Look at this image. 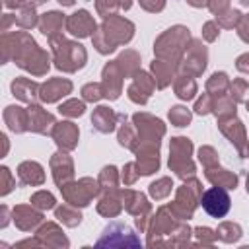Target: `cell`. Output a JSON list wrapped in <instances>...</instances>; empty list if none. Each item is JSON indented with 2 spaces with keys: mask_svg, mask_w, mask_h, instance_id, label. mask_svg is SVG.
I'll return each instance as SVG.
<instances>
[{
  "mask_svg": "<svg viewBox=\"0 0 249 249\" xmlns=\"http://www.w3.org/2000/svg\"><path fill=\"white\" fill-rule=\"evenodd\" d=\"M99 212L101 214H107V216H115L119 210H121V204L117 202V200H113V198H109V196H103V200L99 202Z\"/></svg>",
  "mask_w": 249,
  "mask_h": 249,
  "instance_id": "8d00e7d4",
  "label": "cell"
},
{
  "mask_svg": "<svg viewBox=\"0 0 249 249\" xmlns=\"http://www.w3.org/2000/svg\"><path fill=\"white\" fill-rule=\"evenodd\" d=\"M62 21H64L62 14H58V12H49V14H43V18H41V21H39V27H41V31H43L45 35H49V37L53 39V37H56L54 33L62 27Z\"/></svg>",
  "mask_w": 249,
  "mask_h": 249,
  "instance_id": "603a6c76",
  "label": "cell"
},
{
  "mask_svg": "<svg viewBox=\"0 0 249 249\" xmlns=\"http://www.w3.org/2000/svg\"><path fill=\"white\" fill-rule=\"evenodd\" d=\"M239 37L249 43V16H247V18H241V23H239Z\"/></svg>",
  "mask_w": 249,
  "mask_h": 249,
  "instance_id": "c3c4849f",
  "label": "cell"
},
{
  "mask_svg": "<svg viewBox=\"0 0 249 249\" xmlns=\"http://www.w3.org/2000/svg\"><path fill=\"white\" fill-rule=\"evenodd\" d=\"M218 21H220L224 27H233L235 23L241 21V14H239L237 10H230V12H226L224 16H218Z\"/></svg>",
  "mask_w": 249,
  "mask_h": 249,
  "instance_id": "60d3db41",
  "label": "cell"
},
{
  "mask_svg": "<svg viewBox=\"0 0 249 249\" xmlns=\"http://www.w3.org/2000/svg\"><path fill=\"white\" fill-rule=\"evenodd\" d=\"M82 93H84V99H88V101H97V99L103 95V86H101V84H88V86H84Z\"/></svg>",
  "mask_w": 249,
  "mask_h": 249,
  "instance_id": "74e56055",
  "label": "cell"
},
{
  "mask_svg": "<svg viewBox=\"0 0 249 249\" xmlns=\"http://www.w3.org/2000/svg\"><path fill=\"white\" fill-rule=\"evenodd\" d=\"M27 121H29V128L35 132H47L51 124H54V119L51 113H47L45 109L31 105L27 109Z\"/></svg>",
  "mask_w": 249,
  "mask_h": 249,
  "instance_id": "2e32d148",
  "label": "cell"
},
{
  "mask_svg": "<svg viewBox=\"0 0 249 249\" xmlns=\"http://www.w3.org/2000/svg\"><path fill=\"white\" fill-rule=\"evenodd\" d=\"M241 4H249V0H241Z\"/></svg>",
  "mask_w": 249,
  "mask_h": 249,
  "instance_id": "db71d44e",
  "label": "cell"
},
{
  "mask_svg": "<svg viewBox=\"0 0 249 249\" xmlns=\"http://www.w3.org/2000/svg\"><path fill=\"white\" fill-rule=\"evenodd\" d=\"M220 126H222V132H224L239 150H243V146H245V128H243V124H241L239 121H231L230 126H228L226 123H222Z\"/></svg>",
  "mask_w": 249,
  "mask_h": 249,
  "instance_id": "d4e9b609",
  "label": "cell"
},
{
  "mask_svg": "<svg viewBox=\"0 0 249 249\" xmlns=\"http://www.w3.org/2000/svg\"><path fill=\"white\" fill-rule=\"evenodd\" d=\"M206 179L210 183H214L216 187H224V189H233L235 183H237V177L226 169H212L208 167L206 169Z\"/></svg>",
  "mask_w": 249,
  "mask_h": 249,
  "instance_id": "7402d4cb",
  "label": "cell"
},
{
  "mask_svg": "<svg viewBox=\"0 0 249 249\" xmlns=\"http://www.w3.org/2000/svg\"><path fill=\"white\" fill-rule=\"evenodd\" d=\"M152 89H154V82L150 80V76L146 72H134V82L128 88V97L136 103H146Z\"/></svg>",
  "mask_w": 249,
  "mask_h": 249,
  "instance_id": "30bf717a",
  "label": "cell"
},
{
  "mask_svg": "<svg viewBox=\"0 0 249 249\" xmlns=\"http://www.w3.org/2000/svg\"><path fill=\"white\" fill-rule=\"evenodd\" d=\"M41 218L43 216L39 212H35L33 208H29V206H18L14 210V220L21 230H31L35 224L41 222Z\"/></svg>",
  "mask_w": 249,
  "mask_h": 249,
  "instance_id": "ffe728a7",
  "label": "cell"
},
{
  "mask_svg": "<svg viewBox=\"0 0 249 249\" xmlns=\"http://www.w3.org/2000/svg\"><path fill=\"white\" fill-rule=\"evenodd\" d=\"M18 175H19V179H21L23 183H27V185H41L43 179H45L43 167H41L39 163H35V161H25V163H21L19 169H18Z\"/></svg>",
  "mask_w": 249,
  "mask_h": 249,
  "instance_id": "ac0fdd59",
  "label": "cell"
},
{
  "mask_svg": "<svg viewBox=\"0 0 249 249\" xmlns=\"http://www.w3.org/2000/svg\"><path fill=\"white\" fill-rule=\"evenodd\" d=\"M204 39L206 41H214L216 37H218V27H216V23L214 21H208L206 25H204Z\"/></svg>",
  "mask_w": 249,
  "mask_h": 249,
  "instance_id": "bcb514c9",
  "label": "cell"
},
{
  "mask_svg": "<svg viewBox=\"0 0 249 249\" xmlns=\"http://www.w3.org/2000/svg\"><path fill=\"white\" fill-rule=\"evenodd\" d=\"M51 43H53L56 66L60 70L74 72V70H78V68L84 66V62H86V51L82 49V45L70 43V41H64V39H58V37H53Z\"/></svg>",
  "mask_w": 249,
  "mask_h": 249,
  "instance_id": "3957f363",
  "label": "cell"
},
{
  "mask_svg": "<svg viewBox=\"0 0 249 249\" xmlns=\"http://www.w3.org/2000/svg\"><path fill=\"white\" fill-rule=\"evenodd\" d=\"M226 86H228V76H226L224 72H220V74H214V76L208 80V84H206L208 91H214V89L222 91Z\"/></svg>",
  "mask_w": 249,
  "mask_h": 249,
  "instance_id": "ab89813d",
  "label": "cell"
},
{
  "mask_svg": "<svg viewBox=\"0 0 249 249\" xmlns=\"http://www.w3.org/2000/svg\"><path fill=\"white\" fill-rule=\"evenodd\" d=\"M212 107H214V103L210 101V97H208V95H204L202 99H198V101H196V107H195V109H196V113L204 115V113H208Z\"/></svg>",
  "mask_w": 249,
  "mask_h": 249,
  "instance_id": "ee69618b",
  "label": "cell"
},
{
  "mask_svg": "<svg viewBox=\"0 0 249 249\" xmlns=\"http://www.w3.org/2000/svg\"><path fill=\"white\" fill-rule=\"evenodd\" d=\"M132 23L123 18H109L93 37V45L99 53H111L119 43H126L132 37Z\"/></svg>",
  "mask_w": 249,
  "mask_h": 249,
  "instance_id": "7a4b0ae2",
  "label": "cell"
},
{
  "mask_svg": "<svg viewBox=\"0 0 249 249\" xmlns=\"http://www.w3.org/2000/svg\"><path fill=\"white\" fill-rule=\"evenodd\" d=\"M195 231H196L198 239H200V241H206V243H210V241H212V237H214V235H208V233H210V230H208V228H196Z\"/></svg>",
  "mask_w": 249,
  "mask_h": 249,
  "instance_id": "816d5d0a",
  "label": "cell"
},
{
  "mask_svg": "<svg viewBox=\"0 0 249 249\" xmlns=\"http://www.w3.org/2000/svg\"><path fill=\"white\" fill-rule=\"evenodd\" d=\"M2 181H4V189H2V193L6 195V193L12 189V177H10L8 167H2Z\"/></svg>",
  "mask_w": 249,
  "mask_h": 249,
  "instance_id": "f907efd6",
  "label": "cell"
},
{
  "mask_svg": "<svg viewBox=\"0 0 249 249\" xmlns=\"http://www.w3.org/2000/svg\"><path fill=\"white\" fill-rule=\"evenodd\" d=\"M228 2H230V0H210L208 6H210V10H212L214 14H220V12L228 6Z\"/></svg>",
  "mask_w": 249,
  "mask_h": 249,
  "instance_id": "681fc988",
  "label": "cell"
},
{
  "mask_svg": "<svg viewBox=\"0 0 249 249\" xmlns=\"http://www.w3.org/2000/svg\"><path fill=\"white\" fill-rule=\"evenodd\" d=\"M171 187H173L171 181L167 177H161L160 181H156V183L150 185V193H152L154 198H163V196H167L171 193Z\"/></svg>",
  "mask_w": 249,
  "mask_h": 249,
  "instance_id": "4dcf8cb0",
  "label": "cell"
},
{
  "mask_svg": "<svg viewBox=\"0 0 249 249\" xmlns=\"http://www.w3.org/2000/svg\"><path fill=\"white\" fill-rule=\"evenodd\" d=\"M99 185L105 189V191H113L115 187H117V169L111 165V167H105L103 169V173H101V177H99Z\"/></svg>",
  "mask_w": 249,
  "mask_h": 249,
  "instance_id": "836d02e7",
  "label": "cell"
},
{
  "mask_svg": "<svg viewBox=\"0 0 249 249\" xmlns=\"http://www.w3.org/2000/svg\"><path fill=\"white\" fill-rule=\"evenodd\" d=\"M191 142L187 138H173L171 140V158H169V167L179 175L187 177L193 175L195 165L191 161Z\"/></svg>",
  "mask_w": 249,
  "mask_h": 249,
  "instance_id": "5b68a950",
  "label": "cell"
},
{
  "mask_svg": "<svg viewBox=\"0 0 249 249\" xmlns=\"http://www.w3.org/2000/svg\"><path fill=\"white\" fill-rule=\"evenodd\" d=\"M169 119L175 126H185L189 121H191V113L185 109V107H173L169 111Z\"/></svg>",
  "mask_w": 249,
  "mask_h": 249,
  "instance_id": "e575fe53",
  "label": "cell"
},
{
  "mask_svg": "<svg viewBox=\"0 0 249 249\" xmlns=\"http://www.w3.org/2000/svg\"><path fill=\"white\" fill-rule=\"evenodd\" d=\"M121 76H123V70L117 64V60L113 64H107L105 66V70H103V84H101L105 97L115 99L121 93Z\"/></svg>",
  "mask_w": 249,
  "mask_h": 249,
  "instance_id": "9c48e42d",
  "label": "cell"
},
{
  "mask_svg": "<svg viewBox=\"0 0 249 249\" xmlns=\"http://www.w3.org/2000/svg\"><path fill=\"white\" fill-rule=\"evenodd\" d=\"M62 193H64L68 202L86 206L91 200V196L97 193V183L91 181V179H82V181H78L74 185H64Z\"/></svg>",
  "mask_w": 249,
  "mask_h": 249,
  "instance_id": "ba28073f",
  "label": "cell"
},
{
  "mask_svg": "<svg viewBox=\"0 0 249 249\" xmlns=\"http://www.w3.org/2000/svg\"><path fill=\"white\" fill-rule=\"evenodd\" d=\"M31 204L37 206V208H41V210L53 208V206H54V196H53L51 193H47V191H39V193H35V195L31 196Z\"/></svg>",
  "mask_w": 249,
  "mask_h": 249,
  "instance_id": "1f68e13d",
  "label": "cell"
},
{
  "mask_svg": "<svg viewBox=\"0 0 249 249\" xmlns=\"http://www.w3.org/2000/svg\"><path fill=\"white\" fill-rule=\"evenodd\" d=\"M14 60L21 66L31 70L33 74H45L49 68V56L47 53H43L35 41L31 37H27L25 33H18L14 35Z\"/></svg>",
  "mask_w": 249,
  "mask_h": 249,
  "instance_id": "6da1fadb",
  "label": "cell"
},
{
  "mask_svg": "<svg viewBox=\"0 0 249 249\" xmlns=\"http://www.w3.org/2000/svg\"><path fill=\"white\" fill-rule=\"evenodd\" d=\"M200 198V183L198 181H191L185 183L179 191H177V200L173 202L171 210L179 216V218H189L196 206V200Z\"/></svg>",
  "mask_w": 249,
  "mask_h": 249,
  "instance_id": "8992f818",
  "label": "cell"
},
{
  "mask_svg": "<svg viewBox=\"0 0 249 249\" xmlns=\"http://www.w3.org/2000/svg\"><path fill=\"white\" fill-rule=\"evenodd\" d=\"M247 191H249V179H247Z\"/></svg>",
  "mask_w": 249,
  "mask_h": 249,
  "instance_id": "11a10c76",
  "label": "cell"
},
{
  "mask_svg": "<svg viewBox=\"0 0 249 249\" xmlns=\"http://www.w3.org/2000/svg\"><path fill=\"white\" fill-rule=\"evenodd\" d=\"M53 138L64 150H72L78 142V128L72 123H58L53 128Z\"/></svg>",
  "mask_w": 249,
  "mask_h": 249,
  "instance_id": "9a60e30c",
  "label": "cell"
},
{
  "mask_svg": "<svg viewBox=\"0 0 249 249\" xmlns=\"http://www.w3.org/2000/svg\"><path fill=\"white\" fill-rule=\"evenodd\" d=\"M58 111H60L62 115H66V117H78V115L84 113V103L78 101V99H68L66 103H62V105L58 107Z\"/></svg>",
  "mask_w": 249,
  "mask_h": 249,
  "instance_id": "d6a6232c",
  "label": "cell"
},
{
  "mask_svg": "<svg viewBox=\"0 0 249 249\" xmlns=\"http://www.w3.org/2000/svg\"><path fill=\"white\" fill-rule=\"evenodd\" d=\"M45 0H6V6L16 8V6H25V8H33L37 4H43Z\"/></svg>",
  "mask_w": 249,
  "mask_h": 249,
  "instance_id": "f6af8a7d",
  "label": "cell"
},
{
  "mask_svg": "<svg viewBox=\"0 0 249 249\" xmlns=\"http://www.w3.org/2000/svg\"><path fill=\"white\" fill-rule=\"evenodd\" d=\"M198 158H200V161H202L206 167H212V165H216V163H218V156H216L214 148H210V146H204V148H200V152H198Z\"/></svg>",
  "mask_w": 249,
  "mask_h": 249,
  "instance_id": "f35d334b",
  "label": "cell"
},
{
  "mask_svg": "<svg viewBox=\"0 0 249 249\" xmlns=\"http://www.w3.org/2000/svg\"><path fill=\"white\" fill-rule=\"evenodd\" d=\"M37 89H39L37 84L31 82V80H27V78H18V80H14V84H12L14 95H16L18 99H21V101H33Z\"/></svg>",
  "mask_w": 249,
  "mask_h": 249,
  "instance_id": "44dd1931",
  "label": "cell"
},
{
  "mask_svg": "<svg viewBox=\"0 0 249 249\" xmlns=\"http://www.w3.org/2000/svg\"><path fill=\"white\" fill-rule=\"evenodd\" d=\"M51 167H53V177L56 181V185L62 189L66 185L68 179H72L74 175V167H72V160L66 154H54L51 160Z\"/></svg>",
  "mask_w": 249,
  "mask_h": 249,
  "instance_id": "7c38bea8",
  "label": "cell"
},
{
  "mask_svg": "<svg viewBox=\"0 0 249 249\" xmlns=\"http://www.w3.org/2000/svg\"><path fill=\"white\" fill-rule=\"evenodd\" d=\"M175 91L181 99H193L195 93H196V84L191 76H181L177 82H175Z\"/></svg>",
  "mask_w": 249,
  "mask_h": 249,
  "instance_id": "484cf974",
  "label": "cell"
},
{
  "mask_svg": "<svg viewBox=\"0 0 249 249\" xmlns=\"http://www.w3.org/2000/svg\"><path fill=\"white\" fill-rule=\"evenodd\" d=\"M152 70H154V74H156L158 88H165V86L171 82V70H169L163 62H154V64H152Z\"/></svg>",
  "mask_w": 249,
  "mask_h": 249,
  "instance_id": "f1b7e54d",
  "label": "cell"
},
{
  "mask_svg": "<svg viewBox=\"0 0 249 249\" xmlns=\"http://www.w3.org/2000/svg\"><path fill=\"white\" fill-rule=\"evenodd\" d=\"M66 27L72 35H78V37H86L89 35L93 29H95V23L91 19V16L86 12V10H80L76 14H72L68 19H66Z\"/></svg>",
  "mask_w": 249,
  "mask_h": 249,
  "instance_id": "4fadbf2b",
  "label": "cell"
},
{
  "mask_svg": "<svg viewBox=\"0 0 249 249\" xmlns=\"http://www.w3.org/2000/svg\"><path fill=\"white\" fill-rule=\"evenodd\" d=\"M218 237H222L224 241H235L241 237V228L237 224H231V222H226L218 228Z\"/></svg>",
  "mask_w": 249,
  "mask_h": 249,
  "instance_id": "83f0119b",
  "label": "cell"
},
{
  "mask_svg": "<svg viewBox=\"0 0 249 249\" xmlns=\"http://www.w3.org/2000/svg\"><path fill=\"white\" fill-rule=\"evenodd\" d=\"M187 41H189V31L185 27L177 25L173 29H167L156 43V54L165 60H177Z\"/></svg>",
  "mask_w": 249,
  "mask_h": 249,
  "instance_id": "277c9868",
  "label": "cell"
},
{
  "mask_svg": "<svg viewBox=\"0 0 249 249\" xmlns=\"http://www.w3.org/2000/svg\"><path fill=\"white\" fill-rule=\"evenodd\" d=\"M140 4H142V8H146L150 12H158L163 8V0H140Z\"/></svg>",
  "mask_w": 249,
  "mask_h": 249,
  "instance_id": "7dc6e473",
  "label": "cell"
},
{
  "mask_svg": "<svg viewBox=\"0 0 249 249\" xmlns=\"http://www.w3.org/2000/svg\"><path fill=\"white\" fill-rule=\"evenodd\" d=\"M117 6H121V0H97V10H99V14H103V16L113 14V10H115Z\"/></svg>",
  "mask_w": 249,
  "mask_h": 249,
  "instance_id": "7bdbcfd3",
  "label": "cell"
},
{
  "mask_svg": "<svg viewBox=\"0 0 249 249\" xmlns=\"http://www.w3.org/2000/svg\"><path fill=\"white\" fill-rule=\"evenodd\" d=\"M200 202H202V208L214 218H222L230 210V196L224 191V187H214L206 191L200 196Z\"/></svg>",
  "mask_w": 249,
  "mask_h": 249,
  "instance_id": "52a82bcc",
  "label": "cell"
},
{
  "mask_svg": "<svg viewBox=\"0 0 249 249\" xmlns=\"http://www.w3.org/2000/svg\"><path fill=\"white\" fill-rule=\"evenodd\" d=\"M247 89H249V86H247L245 80H235V82L231 84V99H233V101H241Z\"/></svg>",
  "mask_w": 249,
  "mask_h": 249,
  "instance_id": "b9f144b4",
  "label": "cell"
},
{
  "mask_svg": "<svg viewBox=\"0 0 249 249\" xmlns=\"http://www.w3.org/2000/svg\"><path fill=\"white\" fill-rule=\"evenodd\" d=\"M70 89H72V84H70L68 80L53 78V80H49L47 84H43V86L39 88V97H41V101L51 103V101H56L58 97L70 93Z\"/></svg>",
  "mask_w": 249,
  "mask_h": 249,
  "instance_id": "8fae6325",
  "label": "cell"
},
{
  "mask_svg": "<svg viewBox=\"0 0 249 249\" xmlns=\"http://www.w3.org/2000/svg\"><path fill=\"white\" fill-rule=\"evenodd\" d=\"M214 113L224 121V119H231L233 115H235V101H231V99H218L216 103H214Z\"/></svg>",
  "mask_w": 249,
  "mask_h": 249,
  "instance_id": "4316f807",
  "label": "cell"
},
{
  "mask_svg": "<svg viewBox=\"0 0 249 249\" xmlns=\"http://www.w3.org/2000/svg\"><path fill=\"white\" fill-rule=\"evenodd\" d=\"M193 6H202V4H206V0H189Z\"/></svg>",
  "mask_w": 249,
  "mask_h": 249,
  "instance_id": "f5cc1de1",
  "label": "cell"
},
{
  "mask_svg": "<svg viewBox=\"0 0 249 249\" xmlns=\"http://www.w3.org/2000/svg\"><path fill=\"white\" fill-rule=\"evenodd\" d=\"M4 119H6L8 126H10L14 132H21V130L29 128L27 111H25V109H21V107H16V105L6 107V111H4Z\"/></svg>",
  "mask_w": 249,
  "mask_h": 249,
  "instance_id": "e0dca14e",
  "label": "cell"
},
{
  "mask_svg": "<svg viewBox=\"0 0 249 249\" xmlns=\"http://www.w3.org/2000/svg\"><path fill=\"white\" fill-rule=\"evenodd\" d=\"M14 21H16L18 25H21V27H31V25H35L37 18H35L33 8H23V10H21V14L14 18Z\"/></svg>",
  "mask_w": 249,
  "mask_h": 249,
  "instance_id": "d590c367",
  "label": "cell"
},
{
  "mask_svg": "<svg viewBox=\"0 0 249 249\" xmlns=\"http://www.w3.org/2000/svg\"><path fill=\"white\" fill-rule=\"evenodd\" d=\"M115 113L109 107H97L91 115V123L99 132H109L115 128Z\"/></svg>",
  "mask_w": 249,
  "mask_h": 249,
  "instance_id": "d6986e66",
  "label": "cell"
},
{
  "mask_svg": "<svg viewBox=\"0 0 249 249\" xmlns=\"http://www.w3.org/2000/svg\"><path fill=\"white\" fill-rule=\"evenodd\" d=\"M247 109H249V101H247Z\"/></svg>",
  "mask_w": 249,
  "mask_h": 249,
  "instance_id": "9f6ffc18",
  "label": "cell"
},
{
  "mask_svg": "<svg viewBox=\"0 0 249 249\" xmlns=\"http://www.w3.org/2000/svg\"><path fill=\"white\" fill-rule=\"evenodd\" d=\"M204 66H206V51L196 41H193V45L189 49V54H187L185 62L181 64V68L191 72V74H200L204 70Z\"/></svg>",
  "mask_w": 249,
  "mask_h": 249,
  "instance_id": "5bb4252c",
  "label": "cell"
},
{
  "mask_svg": "<svg viewBox=\"0 0 249 249\" xmlns=\"http://www.w3.org/2000/svg\"><path fill=\"white\" fill-rule=\"evenodd\" d=\"M56 218L60 220V222H64L66 226H76V224H80V212H76V210H72L70 206H60V208H56Z\"/></svg>",
  "mask_w": 249,
  "mask_h": 249,
  "instance_id": "f546056e",
  "label": "cell"
},
{
  "mask_svg": "<svg viewBox=\"0 0 249 249\" xmlns=\"http://www.w3.org/2000/svg\"><path fill=\"white\" fill-rule=\"evenodd\" d=\"M124 198H126V202H124V206H126V210L128 212H132V214H136L138 218L142 216L140 212H148V202H146V198H144V195H140V193H134V191H124V195H123Z\"/></svg>",
  "mask_w": 249,
  "mask_h": 249,
  "instance_id": "cb8c5ba5",
  "label": "cell"
}]
</instances>
